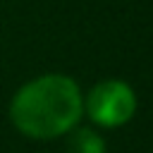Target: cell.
<instances>
[{"mask_svg":"<svg viewBox=\"0 0 153 153\" xmlns=\"http://www.w3.org/2000/svg\"><path fill=\"white\" fill-rule=\"evenodd\" d=\"M81 93L74 79L45 74L24 84L10 105L14 127L31 139H55L67 134L81 117Z\"/></svg>","mask_w":153,"mask_h":153,"instance_id":"obj_1","label":"cell"},{"mask_svg":"<svg viewBox=\"0 0 153 153\" xmlns=\"http://www.w3.org/2000/svg\"><path fill=\"white\" fill-rule=\"evenodd\" d=\"M134 110H136L134 91L117 79L100 81L98 86L91 88L86 98V112L100 127H120L134 115Z\"/></svg>","mask_w":153,"mask_h":153,"instance_id":"obj_2","label":"cell"},{"mask_svg":"<svg viewBox=\"0 0 153 153\" xmlns=\"http://www.w3.org/2000/svg\"><path fill=\"white\" fill-rule=\"evenodd\" d=\"M67 151L69 153H105V143H103V139L93 129L81 127V129H76L69 136Z\"/></svg>","mask_w":153,"mask_h":153,"instance_id":"obj_3","label":"cell"}]
</instances>
